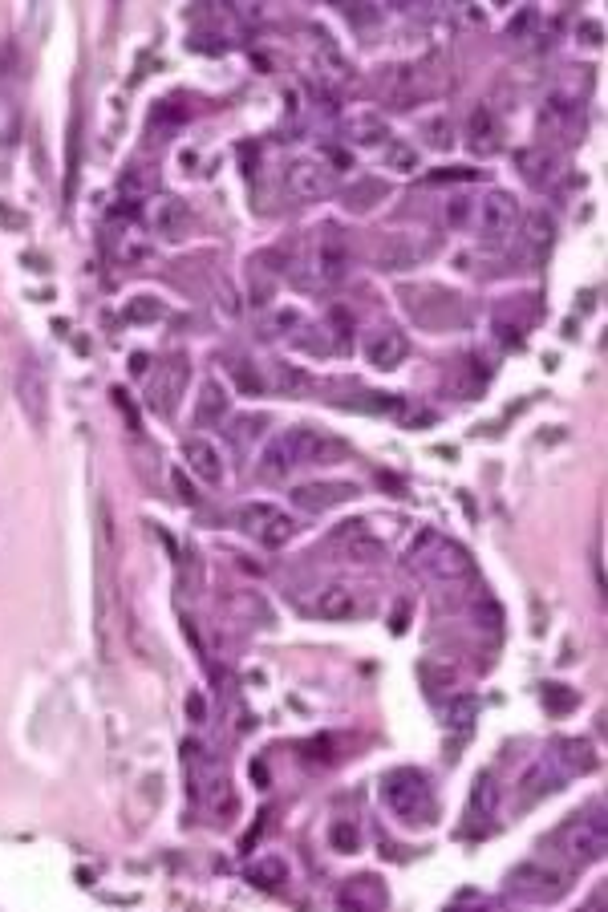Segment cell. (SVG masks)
<instances>
[{"instance_id":"5bb4252c","label":"cell","mask_w":608,"mask_h":912,"mask_svg":"<svg viewBox=\"0 0 608 912\" xmlns=\"http://www.w3.org/2000/svg\"><path fill=\"white\" fill-rule=\"evenodd\" d=\"M430 252H434V240L398 236V240H390V248L382 252V268H386V272H402V268H414V264H422Z\"/></svg>"},{"instance_id":"5b68a950","label":"cell","mask_w":608,"mask_h":912,"mask_svg":"<svg viewBox=\"0 0 608 912\" xmlns=\"http://www.w3.org/2000/svg\"><path fill=\"white\" fill-rule=\"evenodd\" d=\"M568 884H572L568 872L548 868L540 860H527V864H519V868L507 872V896H515V900H536V904L560 900L568 892Z\"/></svg>"},{"instance_id":"8d00e7d4","label":"cell","mask_w":608,"mask_h":912,"mask_svg":"<svg viewBox=\"0 0 608 912\" xmlns=\"http://www.w3.org/2000/svg\"><path fill=\"white\" fill-rule=\"evenodd\" d=\"M422 673L434 681V690L438 686H450V681H454V669H438V665H422Z\"/></svg>"},{"instance_id":"b9f144b4","label":"cell","mask_w":608,"mask_h":912,"mask_svg":"<svg viewBox=\"0 0 608 912\" xmlns=\"http://www.w3.org/2000/svg\"><path fill=\"white\" fill-rule=\"evenodd\" d=\"M252 775H256V787H268V771H264V767H260V763H256V767H252Z\"/></svg>"},{"instance_id":"f546056e","label":"cell","mask_w":608,"mask_h":912,"mask_svg":"<svg viewBox=\"0 0 608 912\" xmlns=\"http://www.w3.org/2000/svg\"><path fill=\"white\" fill-rule=\"evenodd\" d=\"M329 844H333V852H341V856L357 852V844H361V831H357V823H349V819L333 823V831H329Z\"/></svg>"},{"instance_id":"4dcf8cb0","label":"cell","mask_w":608,"mask_h":912,"mask_svg":"<svg viewBox=\"0 0 608 912\" xmlns=\"http://www.w3.org/2000/svg\"><path fill=\"white\" fill-rule=\"evenodd\" d=\"M232 382H236V386H240V394H248V398L264 394V377H260L248 361H236V365H232Z\"/></svg>"},{"instance_id":"3957f363","label":"cell","mask_w":608,"mask_h":912,"mask_svg":"<svg viewBox=\"0 0 608 912\" xmlns=\"http://www.w3.org/2000/svg\"><path fill=\"white\" fill-rule=\"evenodd\" d=\"M382 803L402 819V823H430L434 819V791L430 779L414 767H398L382 779Z\"/></svg>"},{"instance_id":"83f0119b","label":"cell","mask_w":608,"mask_h":912,"mask_svg":"<svg viewBox=\"0 0 608 912\" xmlns=\"http://www.w3.org/2000/svg\"><path fill=\"white\" fill-rule=\"evenodd\" d=\"M377 199H386V183H382V179H361V183L349 191L345 203H349L353 211H369Z\"/></svg>"},{"instance_id":"484cf974","label":"cell","mask_w":608,"mask_h":912,"mask_svg":"<svg viewBox=\"0 0 608 912\" xmlns=\"http://www.w3.org/2000/svg\"><path fill=\"white\" fill-rule=\"evenodd\" d=\"M495 803H499V787H495V779H491V775H479V779L471 783L467 815H471V819H487V815L495 811Z\"/></svg>"},{"instance_id":"f1b7e54d","label":"cell","mask_w":608,"mask_h":912,"mask_svg":"<svg viewBox=\"0 0 608 912\" xmlns=\"http://www.w3.org/2000/svg\"><path fill=\"white\" fill-rule=\"evenodd\" d=\"M159 317H163V300H159V296H130V304H126V321L146 325V321H159Z\"/></svg>"},{"instance_id":"30bf717a","label":"cell","mask_w":608,"mask_h":912,"mask_svg":"<svg viewBox=\"0 0 608 912\" xmlns=\"http://www.w3.org/2000/svg\"><path fill=\"white\" fill-rule=\"evenodd\" d=\"M564 767L556 763V754H540L536 763H531L527 771H523V779H519V787H515V799L527 807V803H540L544 795H552V791H560L564 787Z\"/></svg>"},{"instance_id":"ffe728a7","label":"cell","mask_w":608,"mask_h":912,"mask_svg":"<svg viewBox=\"0 0 608 912\" xmlns=\"http://www.w3.org/2000/svg\"><path fill=\"white\" fill-rule=\"evenodd\" d=\"M556 754V763L564 767V775L572 779V775H584V771H592L596 767V754H592V746L584 742V738H564L560 742V750H552Z\"/></svg>"},{"instance_id":"836d02e7","label":"cell","mask_w":608,"mask_h":912,"mask_svg":"<svg viewBox=\"0 0 608 912\" xmlns=\"http://www.w3.org/2000/svg\"><path fill=\"white\" fill-rule=\"evenodd\" d=\"M276 382H280L284 394H292L296 386H304V373L300 369H288V365H276Z\"/></svg>"},{"instance_id":"ac0fdd59","label":"cell","mask_w":608,"mask_h":912,"mask_svg":"<svg viewBox=\"0 0 608 912\" xmlns=\"http://www.w3.org/2000/svg\"><path fill=\"white\" fill-rule=\"evenodd\" d=\"M223 418H227V390L215 382V377H207L195 394V426H215Z\"/></svg>"},{"instance_id":"d4e9b609","label":"cell","mask_w":608,"mask_h":912,"mask_svg":"<svg viewBox=\"0 0 608 912\" xmlns=\"http://www.w3.org/2000/svg\"><path fill=\"white\" fill-rule=\"evenodd\" d=\"M467 134H471V146L479 150V155H483V150L491 155V150L499 146V138H495V114H491L487 106H475V110H471V126H467Z\"/></svg>"},{"instance_id":"8fae6325","label":"cell","mask_w":608,"mask_h":912,"mask_svg":"<svg viewBox=\"0 0 608 912\" xmlns=\"http://www.w3.org/2000/svg\"><path fill=\"white\" fill-rule=\"evenodd\" d=\"M357 491H361L357 483H300V487L288 491V499H292V507H300V511L321 515V511H333V507L357 499Z\"/></svg>"},{"instance_id":"cb8c5ba5","label":"cell","mask_w":608,"mask_h":912,"mask_svg":"<svg viewBox=\"0 0 608 912\" xmlns=\"http://www.w3.org/2000/svg\"><path fill=\"white\" fill-rule=\"evenodd\" d=\"M515 167H519V175H523L527 183L544 187L548 175H552V155H548V150H536V146H523L519 155H515Z\"/></svg>"},{"instance_id":"603a6c76","label":"cell","mask_w":608,"mask_h":912,"mask_svg":"<svg viewBox=\"0 0 608 912\" xmlns=\"http://www.w3.org/2000/svg\"><path fill=\"white\" fill-rule=\"evenodd\" d=\"M21 398H25V410L37 422H45V373H41V365L21 369Z\"/></svg>"},{"instance_id":"6da1fadb","label":"cell","mask_w":608,"mask_h":912,"mask_svg":"<svg viewBox=\"0 0 608 912\" xmlns=\"http://www.w3.org/2000/svg\"><path fill=\"white\" fill-rule=\"evenodd\" d=\"M337 450V442L313 426H292L284 434H276L264 450H260V479L280 483L288 479L296 467H309V463H329V454Z\"/></svg>"},{"instance_id":"44dd1931","label":"cell","mask_w":608,"mask_h":912,"mask_svg":"<svg viewBox=\"0 0 608 912\" xmlns=\"http://www.w3.org/2000/svg\"><path fill=\"white\" fill-rule=\"evenodd\" d=\"M552 240H556V223H552V215H548V211H531V215L523 219V244L531 248V256H544V252L552 248Z\"/></svg>"},{"instance_id":"7bdbcfd3","label":"cell","mask_w":608,"mask_h":912,"mask_svg":"<svg viewBox=\"0 0 608 912\" xmlns=\"http://www.w3.org/2000/svg\"><path fill=\"white\" fill-rule=\"evenodd\" d=\"M130 369H134V373H142V369H146V357H142V353H134V357H130Z\"/></svg>"},{"instance_id":"e575fe53","label":"cell","mask_w":608,"mask_h":912,"mask_svg":"<svg viewBox=\"0 0 608 912\" xmlns=\"http://www.w3.org/2000/svg\"><path fill=\"white\" fill-rule=\"evenodd\" d=\"M69 146L78 150V118H73V130H69ZM73 183H78V155H69V191H73Z\"/></svg>"},{"instance_id":"e0dca14e","label":"cell","mask_w":608,"mask_h":912,"mask_svg":"<svg viewBox=\"0 0 608 912\" xmlns=\"http://www.w3.org/2000/svg\"><path fill=\"white\" fill-rule=\"evenodd\" d=\"M313 613H317L321 621H349V617L357 613V592H353L349 584H329V588H321V596H317V604H313Z\"/></svg>"},{"instance_id":"4fadbf2b","label":"cell","mask_w":608,"mask_h":912,"mask_svg":"<svg viewBox=\"0 0 608 912\" xmlns=\"http://www.w3.org/2000/svg\"><path fill=\"white\" fill-rule=\"evenodd\" d=\"M406 353H410V345L398 329H377L365 337V361L373 369H398L406 361Z\"/></svg>"},{"instance_id":"7a4b0ae2","label":"cell","mask_w":608,"mask_h":912,"mask_svg":"<svg viewBox=\"0 0 608 912\" xmlns=\"http://www.w3.org/2000/svg\"><path fill=\"white\" fill-rule=\"evenodd\" d=\"M406 564H410V572H418L426 580H438V584H459V580L475 576V564H471L467 548L438 536V531H430V527L410 544Z\"/></svg>"},{"instance_id":"8992f818","label":"cell","mask_w":608,"mask_h":912,"mask_svg":"<svg viewBox=\"0 0 608 912\" xmlns=\"http://www.w3.org/2000/svg\"><path fill=\"white\" fill-rule=\"evenodd\" d=\"M236 523H240L244 536H252V540L264 544V548H284V544L292 540V531H296L292 515H284L276 503H264V499L244 503V507L236 511Z\"/></svg>"},{"instance_id":"d6986e66","label":"cell","mask_w":608,"mask_h":912,"mask_svg":"<svg viewBox=\"0 0 608 912\" xmlns=\"http://www.w3.org/2000/svg\"><path fill=\"white\" fill-rule=\"evenodd\" d=\"M337 544H345L353 560H377V556L386 552V548H382V540L369 536V527H365V523H345V527L337 531Z\"/></svg>"},{"instance_id":"7402d4cb","label":"cell","mask_w":608,"mask_h":912,"mask_svg":"<svg viewBox=\"0 0 608 912\" xmlns=\"http://www.w3.org/2000/svg\"><path fill=\"white\" fill-rule=\"evenodd\" d=\"M187 223H191V211H187V203L183 199H175V195H167L163 203H159V211H155V227L167 236V240H179L183 232H187Z\"/></svg>"},{"instance_id":"ab89813d","label":"cell","mask_w":608,"mask_h":912,"mask_svg":"<svg viewBox=\"0 0 608 912\" xmlns=\"http://www.w3.org/2000/svg\"><path fill=\"white\" fill-rule=\"evenodd\" d=\"M430 134H434V138H430L434 146H450V138H446V122H434V126H430Z\"/></svg>"},{"instance_id":"52a82bcc","label":"cell","mask_w":608,"mask_h":912,"mask_svg":"<svg viewBox=\"0 0 608 912\" xmlns=\"http://www.w3.org/2000/svg\"><path fill=\"white\" fill-rule=\"evenodd\" d=\"M475 223H479V240L487 248H503L519 232V207H515V199L507 191H487L479 199Z\"/></svg>"},{"instance_id":"60d3db41","label":"cell","mask_w":608,"mask_h":912,"mask_svg":"<svg viewBox=\"0 0 608 912\" xmlns=\"http://www.w3.org/2000/svg\"><path fill=\"white\" fill-rule=\"evenodd\" d=\"M175 487H179V491H183V499H187V503H195V499H199V495H195V491H191V483H187V479H183V471H175Z\"/></svg>"},{"instance_id":"277c9868","label":"cell","mask_w":608,"mask_h":912,"mask_svg":"<svg viewBox=\"0 0 608 912\" xmlns=\"http://www.w3.org/2000/svg\"><path fill=\"white\" fill-rule=\"evenodd\" d=\"M552 844H556V852H560L568 864L588 868V864H596V860L604 856V848H608L604 819H600V815H576V819H568V823H560V827L552 831Z\"/></svg>"},{"instance_id":"d6a6232c","label":"cell","mask_w":608,"mask_h":912,"mask_svg":"<svg viewBox=\"0 0 608 912\" xmlns=\"http://www.w3.org/2000/svg\"><path fill=\"white\" fill-rule=\"evenodd\" d=\"M544 702H548V710H552V714H568V710H576V694H572V690H564V686H548V690H544Z\"/></svg>"},{"instance_id":"4316f807","label":"cell","mask_w":608,"mask_h":912,"mask_svg":"<svg viewBox=\"0 0 608 912\" xmlns=\"http://www.w3.org/2000/svg\"><path fill=\"white\" fill-rule=\"evenodd\" d=\"M248 880H252L256 888H280V884L288 880V868H284V860L264 856L260 864H252V868H248Z\"/></svg>"},{"instance_id":"1f68e13d","label":"cell","mask_w":608,"mask_h":912,"mask_svg":"<svg viewBox=\"0 0 608 912\" xmlns=\"http://www.w3.org/2000/svg\"><path fill=\"white\" fill-rule=\"evenodd\" d=\"M390 171H398V175H410L414 167H418V150L414 146H406V142H390Z\"/></svg>"},{"instance_id":"7c38bea8","label":"cell","mask_w":608,"mask_h":912,"mask_svg":"<svg viewBox=\"0 0 608 912\" xmlns=\"http://www.w3.org/2000/svg\"><path fill=\"white\" fill-rule=\"evenodd\" d=\"M187 377H191L187 357L163 361V373L155 377V386H150V410L175 414V406H179V398H183V390H187Z\"/></svg>"},{"instance_id":"d590c367","label":"cell","mask_w":608,"mask_h":912,"mask_svg":"<svg viewBox=\"0 0 608 912\" xmlns=\"http://www.w3.org/2000/svg\"><path fill=\"white\" fill-rule=\"evenodd\" d=\"M345 9V17L353 21V25H373L377 17H382V13H377V9H349V5H341Z\"/></svg>"},{"instance_id":"9a60e30c","label":"cell","mask_w":608,"mask_h":912,"mask_svg":"<svg viewBox=\"0 0 608 912\" xmlns=\"http://www.w3.org/2000/svg\"><path fill=\"white\" fill-rule=\"evenodd\" d=\"M187 467L195 471V479L203 483H223V454L215 442L207 438H191L187 442Z\"/></svg>"},{"instance_id":"ba28073f","label":"cell","mask_w":608,"mask_h":912,"mask_svg":"<svg viewBox=\"0 0 608 912\" xmlns=\"http://www.w3.org/2000/svg\"><path fill=\"white\" fill-rule=\"evenodd\" d=\"M333 187H337V167H329V159L309 155V159H296L288 167V195L300 203H317Z\"/></svg>"},{"instance_id":"2e32d148","label":"cell","mask_w":608,"mask_h":912,"mask_svg":"<svg viewBox=\"0 0 608 912\" xmlns=\"http://www.w3.org/2000/svg\"><path fill=\"white\" fill-rule=\"evenodd\" d=\"M341 130H345V138H349V142H357V146H382V142H386V134H390L386 118H382V114H373V110H357V114H349V118L341 122Z\"/></svg>"},{"instance_id":"74e56055","label":"cell","mask_w":608,"mask_h":912,"mask_svg":"<svg viewBox=\"0 0 608 912\" xmlns=\"http://www.w3.org/2000/svg\"><path fill=\"white\" fill-rule=\"evenodd\" d=\"M187 714H191V722H207V702H203V694H191V698H187Z\"/></svg>"},{"instance_id":"f35d334b","label":"cell","mask_w":608,"mask_h":912,"mask_svg":"<svg viewBox=\"0 0 608 912\" xmlns=\"http://www.w3.org/2000/svg\"><path fill=\"white\" fill-rule=\"evenodd\" d=\"M446 219L459 227V223L467 219V199H450V203H446Z\"/></svg>"},{"instance_id":"9c48e42d","label":"cell","mask_w":608,"mask_h":912,"mask_svg":"<svg viewBox=\"0 0 608 912\" xmlns=\"http://www.w3.org/2000/svg\"><path fill=\"white\" fill-rule=\"evenodd\" d=\"M349 272V244L337 223L317 227V252H313V284H337Z\"/></svg>"}]
</instances>
